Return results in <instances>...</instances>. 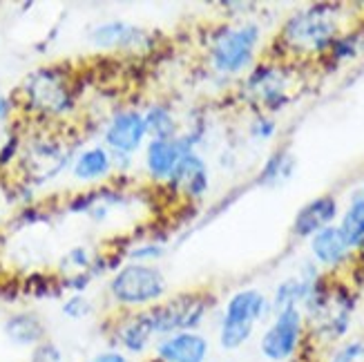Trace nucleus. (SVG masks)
I'll return each instance as SVG.
<instances>
[{"label":"nucleus","instance_id":"f257e3e1","mask_svg":"<svg viewBox=\"0 0 364 362\" xmlns=\"http://www.w3.org/2000/svg\"><path fill=\"white\" fill-rule=\"evenodd\" d=\"M340 5H313L293 14L284 25L279 41L293 54H324L340 34Z\"/></svg>","mask_w":364,"mask_h":362},{"label":"nucleus","instance_id":"f03ea898","mask_svg":"<svg viewBox=\"0 0 364 362\" xmlns=\"http://www.w3.org/2000/svg\"><path fill=\"white\" fill-rule=\"evenodd\" d=\"M168 284L164 273L152 264H125L109 280V295L114 302L128 309H150L161 302Z\"/></svg>","mask_w":364,"mask_h":362},{"label":"nucleus","instance_id":"7ed1b4c3","mask_svg":"<svg viewBox=\"0 0 364 362\" xmlns=\"http://www.w3.org/2000/svg\"><path fill=\"white\" fill-rule=\"evenodd\" d=\"M271 311L266 295L257 289L237 291L226 302L224 318L219 324V344L221 349L235 351L250 340L255 324Z\"/></svg>","mask_w":364,"mask_h":362},{"label":"nucleus","instance_id":"20e7f679","mask_svg":"<svg viewBox=\"0 0 364 362\" xmlns=\"http://www.w3.org/2000/svg\"><path fill=\"white\" fill-rule=\"evenodd\" d=\"M213 304V297L205 293H179L166 302L148 309L156 336H172L181 331H197L205 320Z\"/></svg>","mask_w":364,"mask_h":362},{"label":"nucleus","instance_id":"39448f33","mask_svg":"<svg viewBox=\"0 0 364 362\" xmlns=\"http://www.w3.org/2000/svg\"><path fill=\"white\" fill-rule=\"evenodd\" d=\"M23 97L29 110L45 117H60L74 105L70 78L60 68H43L31 74L23 85Z\"/></svg>","mask_w":364,"mask_h":362},{"label":"nucleus","instance_id":"423d86ee","mask_svg":"<svg viewBox=\"0 0 364 362\" xmlns=\"http://www.w3.org/2000/svg\"><path fill=\"white\" fill-rule=\"evenodd\" d=\"M259 36L257 25L221 27L210 45L213 68L219 74H240L255 58Z\"/></svg>","mask_w":364,"mask_h":362},{"label":"nucleus","instance_id":"0eeeda50","mask_svg":"<svg viewBox=\"0 0 364 362\" xmlns=\"http://www.w3.org/2000/svg\"><path fill=\"white\" fill-rule=\"evenodd\" d=\"M304 340V313L302 309H284L275 313L271 326L266 329L259 340V351L271 362L291 360Z\"/></svg>","mask_w":364,"mask_h":362},{"label":"nucleus","instance_id":"6e6552de","mask_svg":"<svg viewBox=\"0 0 364 362\" xmlns=\"http://www.w3.org/2000/svg\"><path fill=\"white\" fill-rule=\"evenodd\" d=\"M199 137H177L170 141L161 139H150L146 146V170L154 181H166L172 170L177 168L179 159L183 154L195 152V144Z\"/></svg>","mask_w":364,"mask_h":362},{"label":"nucleus","instance_id":"1a4fd4ad","mask_svg":"<svg viewBox=\"0 0 364 362\" xmlns=\"http://www.w3.org/2000/svg\"><path fill=\"white\" fill-rule=\"evenodd\" d=\"M148 137L146 119L136 110H123L112 117L105 128V146L117 154H134Z\"/></svg>","mask_w":364,"mask_h":362},{"label":"nucleus","instance_id":"9d476101","mask_svg":"<svg viewBox=\"0 0 364 362\" xmlns=\"http://www.w3.org/2000/svg\"><path fill=\"white\" fill-rule=\"evenodd\" d=\"M166 186L172 195H177L188 201H197L205 195L210 186L208 179V166L197 152L183 154L172 175L166 179Z\"/></svg>","mask_w":364,"mask_h":362},{"label":"nucleus","instance_id":"9b49d317","mask_svg":"<svg viewBox=\"0 0 364 362\" xmlns=\"http://www.w3.org/2000/svg\"><path fill=\"white\" fill-rule=\"evenodd\" d=\"M289 76L279 65L264 63L257 65L246 78V90L255 97L266 110H279L289 103Z\"/></svg>","mask_w":364,"mask_h":362},{"label":"nucleus","instance_id":"f8f14e48","mask_svg":"<svg viewBox=\"0 0 364 362\" xmlns=\"http://www.w3.org/2000/svg\"><path fill=\"white\" fill-rule=\"evenodd\" d=\"M210 353V342L197 331H181L166 336L156 342L159 362H205Z\"/></svg>","mask_w":364,"mask_h":362},{"label":"nucleus","instance_id":"ddd939ff","mask_svg":"<svg viewBox=\"0 0 364 362\" xmlns=\"http://www.w3.org/2000/svg\"><path fill=\"white\" fill-rule=\"evenodd\" d=\"M90 41L94 47L101 50H132L136 52L139 47H146L150 36L141 27H134L123 21H109L103 25H97L92 29Z\"/></svg>","mask_w":364,"mask_h":362},{"label":"nucleus","instance_id":"4468645a","mask_svg":"<svg viewBox=\"0 0 364 362\" xmlns=\"http://www.w3.org/2000/svg\"><path fill=\"white\" fill-rule=\"evenodd\" d=\"M338 217V201L331 195H322L311 199L306 206L299 208L293 219V235L297 238H313L315 233L331 226V222Z\"/></svg>","mask_w":364,"mask_h":362},{"label":"nucleus","instance_id":"2eb2a0df","mask_svg":"<svg viewBox=\"0 0 364 362\" xmlns=\"http://www.w3.org/2000/svg\"><path fill=\"white\" fill-rule=\"evenodd\" d=\"M114 334H117V342L121 344V349L132 353V356L146 353L148 347L152 344V340H154V336H156L148 309L130 313L128 318H123L117 324Z\"/></svg>","mask_w":364,"mask_h":362},{"label":"nucleus","instance_id":"dca6fc26","mask_svg":"<svg viewBox=\"0 0 364 362\" xmlns=\"http://www.w3.org/2000/svg\"><path fill=\"white\" fill-rule=\"evenodd\" d=\"M311 253L324 266H338L349 260L351 246L346 244L338 226H326L311 238Z\"/></svg>","mask_w":364,"mask_h":362},{"label":"nucleus","instance_id":"f3484780","mask_svg":"<svg viewBox=\"0 0 364 362\" xmlns=\"http://www.w3.org/2000/svg\"><path fill=\"white\" fill-rule=\"evenodd\" d=\"M3 331L18 347H36L45 342V324L36 313H16L5 320Z\"/></svg>","mask_w":364,"mask_h":362},{"label":"nucleus","instance_id":"a211bd4d","mask_svg":"<svg viewBox=\"0 0 364 362\" xmlns=\"http://www.w3.org/2000/svg\"><path fill=\"white\" fill-rule=\"evenodd\" d=\"M112 154H109L107 148H90V150H83L81 154L76 156L74 161V177L81 179V181H99V179H105L109 177V172H112Z\"/></svg>","mask_w":364,"mask_h":362},{"label":"nucleus","instance_id":"6ab92c4d","mask_svg":"<svg viewBox=\"0 0 364 362\" xmlns=\"http://www.w3.org/2000/svg\"><path fill=\"white\" fill-rule=\"evenodd\" d=\"M146 119V130L152 139L170 141L179 137V125L175 115L170 112L166 105H152L148 112L144 115Z\"/></svg>","mask_w":364,"mask_h":362},{"label":"nucleus","instance_id":"aec40b11","mask_svg":"<svg viewBox=\"0 0 364 362\" xmlns=\"http://www.w3.org/2000/svg\"><path fill=\"white\" fill-rule=\"evenodd\" d=\"M338 228L351 248H358L364 242V197H355L349 203V208L342 215V224Z\"/></svg>","mask_w":364,"mask_h":362},{"label":"nucleus","instance_id":"412c9836","mask_svg":"<svg viewBox=\"0 0 364 362\" xmlns=\"http://www.w3.org/2000/svg\"><path fill=\"white\" fill-rule=\"evenodd\" d=\"M293 166H295V159L289 152H275L271 159L264 164L259 177H257V183L259 186H273L282 179H287V177H291Z\"/></svg>","mask_w":364,"mask_h":362},{"label":"nucleus","instance_id":"4be33fe9","mask_svg":"<svg viewBox=\"0 0 364 362\" xmlns=\"http://www.w3.org/2000/svg\"><path fill=\"white\" fill-rule=\"evenodd\" d=\"M362 47H364V38L360 31H353V34H344L340 36L333 47L328 50V54L333 56L336 60H346V58H353L358 52H362Z\"/></svg>","mask_w":364,"mask_h":362},{"label":"nucleus","instance_id":"5701e85b","mask_svg":"<svg viewBox=\"0 0 364 362\" xmlns=\"http://www.w3.org/2000/svg\"><path fill=\"white\" fill-rule=\"evenodd\" d=\"M328 362H364V340L342 342L328 356Z\"/></svg>","mask_w":364,"mask_h":362},{"label":"nucleus","instance_id":"b1692460","mask_svg":"<svg viewBox=\"0 0 364 362\" xmlns=\"http://www.w3.org/2000/svg\"><path fill=\"white\" fill-rule=\"evenodd\" d=\"M166 253V248L164 244L159 242H146V244H139L134 248H130V253L128 257L136 264H148V262H156L159 257H164Z\"/></svg>","mask_w":364,"mask_h":362},{"label":"nucleus","instance_id":"393cba45","mask_svg":"<svg viewBox=\"0 0 364 362\" xmlns=\"http://www.w3.org/2000/svg\"><path fill=\"white\" fill-rule=\"evenodd\" d=\"M92 311H94V307L83 293H74L72 297H68V300L63 302V313H65V316L72 318V320L87 318Z\"/></svg>","mask_w":364,"mask_h":362},{"label":"nucleus","instance_id":"a878e982","mask_svg":"<svg viewBox=\"0 0 364 362\" xmlns=\"http://www.w3.org/2000/svg\"><path fill=\"white\" fill-rule=\"evenodd\" d=\"M29 362H63V353H60V349L56 347L54 342L45 340V342H41L34 347Z\"/></svg>","mask_w":364,"mask_h":362},{"label":"nucleus","instance_id":"bb28decb","mask_svg":"<svg viewBox=\"0 0 364 362\" xmlns=\"http://www.w3.org/2000/svg\"><path fill=\"white\" fill-rule=\"evenodd\" d=\"M277 132V123L271 117H257L250 125V134L255 139H271Z\"/></svg>","mask_w":364,"mask_h":362},{"label":"nucleus","instance_id":"cd10ccee","mask_svg":"<svg viewBox=\"0 0 364 362\" xmlns=\"http://www.w3.org/2000/svg\"><path fill=\"white\" fill-rule=\"evenodd\" d=\"M65 262H68V264H72V266H76V269H81V271H90V269H92V260H90L87 250H85L83 246L74 248L72 253L68 255V260H65Z\"/></svg>","mask_w":364,"mask_h":362},{"label":"nucleus","instance_id":"c85d7f7f","mask_svg":"<svg viewBox=\"0 0 364 362\" xmlns=\"http://www.w3.org/2000/svg\"><path fill=\"white\" fill-rule=\"evenodd\" d=\"M16 150H18V139H9L7 141V146L0 150V164H9L11 159H14V154H16Z\"/></svg>","mask_w":364,"mask_h":362},{"label":"nucleus","instance_id":"c756f323","mask_svg":"<svg viewBox=\"0 0 364 362\" xmlns=\"http://www.w3.org/2000/svg\"><path fill=\"white\" fill-rule=\"evenodd\" d=\"M9 112H11V101L7 97H0V121L7 119Z\"/></svg>","mask_w":364,"mask_h":362},{"label":"nucleus","instance_id":"7c9ffc66","mask_svg":"<svg viewBox=\"0 0 364 362\" xmlns=\"http://www.w3.org/2000/svg\"><path fill=\"white\" fill-rule=\"evenodd\" d=\"M362 191H364V186H362ZM362 197H364V195H362Z\"/></svg>","mask_w":364,"mask_h":362}]
</instances>
